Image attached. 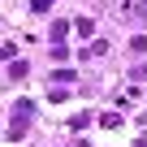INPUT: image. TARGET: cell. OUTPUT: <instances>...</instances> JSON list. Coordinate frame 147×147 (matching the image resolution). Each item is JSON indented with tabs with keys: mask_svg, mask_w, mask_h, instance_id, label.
<instances>
[{
	"mask_svg": "<svg viewBox=\"0 0 147 147\" xmlns=\"http://www.w3.org/2000/svg\"><path fill=\"white\" fill-rule=\"evenodd\" d=\"M48 5H52V0H35V9H48Z\"/></svg>",
	"mask_w": 147,
	"mask_h": 147,
	"instance_id": "obj_1",
	"label": "cell"
}]
</instances>
